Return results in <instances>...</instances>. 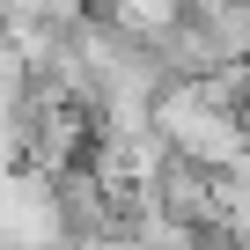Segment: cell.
Wrapping results in <instances>:
<instances>
[{"label": "cell", "instance_id": "cell-1", "mask_svg": "<svg viewBox=\"0 0 250 250\" xmlns=\"http://www.w3.org/2000/svg\"><path fill=\"white\" fill-rule=\"evenodd\" d=\"M155 133L169 140L177 162L206 169V177H228V169H250V147H243V125L235 110H213L191 81H169L155 96Z\"/></svg>", "mask_w": 250, "mask_h": 250}, {"label": "cell", "instance_id": "cell-3", "mask_svg": "<svg viewBox=\"0 0 250 250\" xmlns=\"http://www.w3.org/2000/svg\"><path fill=\"white\" fill-rule=\"evenodd\" d=\"M140 235V250H213L206 243V228H191V221H162V213H140V221H125Z\"/></svg>", "mask_w": 250, "mask_h": 250}, {"label": "cell", "instance_id": "cell-2", "mask_svg": "<svg viewBox=\"0 0 250 250\" xmlns=\"http://www.w3.org/2000/svg\"><path fill=\"white\" fill-rule=\"evenodd\" d=\"M81 22H88V0H0V30L8 37H30V30L74 37Z\"/></svg>", "mask_w": 250, "mask_h": 250}]
</instances>
